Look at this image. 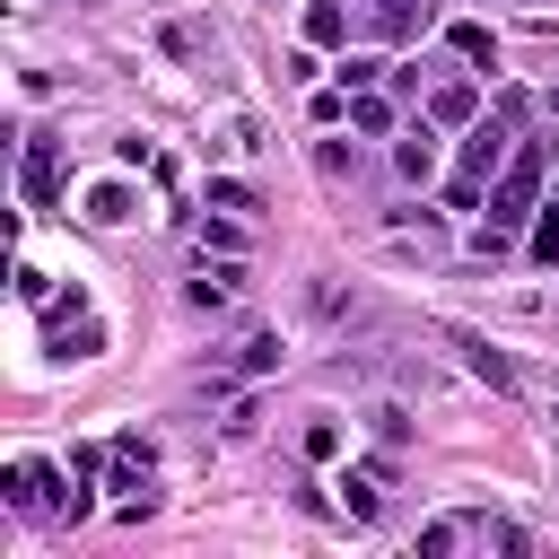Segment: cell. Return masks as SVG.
Masks as SVG:
<instances>
[{
    "label": "cell",
    "instance_id": "16",
    "mask_svg": "<svg viewBox=\"0 0 559 559\" xmlns=\"http://www.w3.org/2000/svg\"><path fill=\"white\" fill-rule=\"evenodd\" d=\"M87 218H96V227H122V218H131V183H96V192H87Z\"/></svg>",
    "mask_w": 559,
    "mask_h": 559
},
{
    "label": "cell",
    "instance_id": "6",
    "mask_svg": "<svg viewBox=\"0 0 559 559\" xmlns=\"http://www.w3.org/2000/svg\"><path fill=\"white\" fill-rule=\"evenodd\" d=\"M454 349H463V367H472L489 393H515V358H507V349H489L480 332H454Z\"/></svg>",
    "mask_w": 559,
    "mask_h": 559
},
{
    "label": "cell",
    "instance_id": "24",
    "mask_svg": "<svg viewBox=\"0 0 559 559\" xmlns=\"http://www.w3.org/2000/svg\"><path fill=\"white\" fill-rule=\"evenodd\" d=\"M349 166H358V157H349V148H341V140H323V148H314V175H332V183H341V175H349Z\"/></svg>",
    "mask_w": 559,
    "mask_h": 559
},
{
    "label": "cell",
    "instance_id": "3",
    "mask_svg": "<svg viewBox=\"0 0 559 559\" xmlns=\"http://www.w3.org/2000/svg\"><path fill=\"white\" fill-rule=\"evenodd\" d=\"M507 157H515V122H507V114H489V122H472V131H463V175L498 183V175H507Z\"/></svg>",
    "mask_w": 559,
    "mask_h": 559
},
{
    "label": "cell",
    "instance_id": "10",
    "mask_svg": "<svg viewBox=\"0 0 559 559\" xmlns=\"http://www.w3.org/2000/svg\"><path fill=\"white\" fill-rule=\"evenodd\" d=\"M306 44H314V52H341V44H349V9H341V0H306Z\"/></svg>",
    "mask_w": 559,
    "mask_h": 559
},
{
    "label": "cell",
    "instance_id": "11",
    "mask_svg": "<svg viewBox=\"0 0 559 559\" xmlns=\"http://www.w3.org/2000/svg\"><path fill=\"white\" fill-rule=\"evenodd\" d=\"M428 114H437V122H480V87H472V79H437V87H428Z\"/></svg>",
    "mask_w": 559,
    "mask_h": 559
},
{
    "label": "cell",
    "instance_id": "5",
    "mask_svg": "<svg viewBox=\"0 0 559 559\" xmlns=\"http://www.w3.org/2000/svg\"><path fill=\"white\" fill-rule=\"evenodd\" d=\"M384 480H393V463H349L332 489H341V507H349L358 524H376V515H384Z\"/></svg>",
    "mask_w": 559,
    "mask_h": 559
},
{
    "label": "cell",
    "instance_id": "1",
    "mask_svg": "<svg viewBox=\"0 0 559 559\" xmlns=\"http://www.w3.org/2000/svg\"><path fill=\"white\" fill-rule=\"evenodd\" d=\"M542 166H550V148L542 140H515V157H507V175L489 183V227H533V210H542Z\"/></svg>",
    "mask_w": 559,
    "mask_h": 559
},
{
    "label": "cell",
    "instance_id": "2",
    "mask_svg": "<svg viewBox=\"0 0 559 559\" xmlns=\"http://www.w3.org/2000/svg\"><path fill=\"white\" fill-rule=\"evenodd\" d=\"M0 498H9L17 515H61V507H70V489H61L52 463H9V472H0Z\"/></svg>",
    "mask_w": 559,
    "mask_h": 559
},
{
    "label": "cell",
    "instance_id": "14",
    "mask_svg": "<svg viewBox=\"0 0 559 559\" xmlns=\"http://www.w3.org/2000/svg\"><path fill=\"white\" fill-rule=\"evenodd\" d=\"M445 44H454V52H463V61H489V70H498V35H489V26H480V17H463V26H454V35H445Z\"/></svg>",
    "mask_w": 559,
    "mask_h": 559
},
{
    "label": "cell",
    "instance_id": "19",
    "mask_svg": "<svg viewBox=\"0 0 559 559\" xmlns=\"http://www.w3.org/2000/svg\"><path fill=\"white\" fill-rule=\"evenodd\" d=\"M480 542H489V550H507V559H524V550H533V542H524V524H507V515H480Z\"/></svg>",
    "mask_w": 559,
    "mask_h": 559
},
{
    "label": "cell",
    "instance_id": "13",
    "mask_svg": "<svg viewBox=\"0 0 559 559\" xmlns=\"http://www.w3.org/2000/svg\"><path fill=\"white\" fill-rule=\"evenodd\" d=\"M472 533H480V515H437V524L419 533V559H445V550H454V542H472Z\"/></svg>",
    "mask_w": 559,
    "mask_h": 559
},
{
    "label": "cell",
    "instance_id": "4",
    "mask_svg": "<svg viewBox=\"0 0 559 559\" xmlns=\"http://www.w3.org/2000/svg\"><path fill=\"white\" fill-rule=\"evenodd\" d=\"M17 192H26V210H52V192H61V140H26Z\"/></svg>",
    "mask_w": 559,
    "mask_h": 559
},
{
    "label": "cell",
    "instance_id": "15",
    "mask_svg": "<svg viewBox=\"0 0 559 559\" xmlns=\"http://www.w3.org/2000/svg\"><path fill=\"white\" fill-rule=\"evenodd\" d=\"M349 131H393V96L358 87V96H349Z\"/></svg>",
    "mask_w": 559,
    "mask_h": 559
},
{
    "label": "cell",
    "instance_id": "20",
    "mask_svg": "<svg viewBox=\"0 0 559 559\" xmlns=\"http://www.w3.org/2000/svg\"><path fill=\"white\" fill-rule=\"evenodd\" d=\"M384 70H393V61H376V52H349V61H341V87H349V96H358V87H376V79H384Z\"/></svg>",
    "mask_w": 559,
    "mask_h": 559
},
{
    "label": "cell",
    "instance_id": "9",
    "mask_svg": "<svg viewBox=\"0 0 559 559\" xmlns=\"http://www.w3.org/2000/svg\"><path fill=\"white\" fill-rule=\"evenodd\" d=\"M393 175H402V183H419V192H428V175H437V140H428V122H419V131H402V140H393Z\"/></svg>",
    "mask_w": 559,
    "mask_h": 559
},
{
    "label": "cell",
    "instance_id": "21",
    "mask_svg": "<svg viewBox=\"0 0 559 559\" xmlns=\"http://www.w3.org/2000/svg\"><path fill=\"white\" fill-rule=\"evenodd\" d=\"M210 210H236V218H253V210H262V192H253V183H210Z\"/></svg>",
    "mask_w": 559,
    "mask_h": 559
},
{
    "label": "cell",
    "instance_id": "12",
    "mask_svg": "<svg viewBox=\"0 0 559 559\" xmlns=\"http://www.w3.org/2000/svg\"><path fill=\"white\" fill-rule=\"evenodd\" d=\"M114 489L148 498V445H140V437H114Z\"/></svg>",
    "mask_w": 559,
    "mask_h": 559
},
{
    "label": "cell",
    "instance_id": "8",
    "mask_svg": "<svg viewBox=\"0 0 559 559\" xmlns=\"http://www.w3.org/2000/svg\"><path fill=\"white\" fill-rule=\"evenodd\" d=\"M367 17H376V35H393V44H411L428 17H437V0H367Z\"/></svg>",
    "mask_w": 559,
    "mask_h": 559
},
{
    "label": "cell",
    "instance_id": "23",
    "mask_svg": "<svg viewBox=\"0 0 559 559\" xmlns=\"http://www.w3.org/2000/svg\"><path fill=\"white\" fill-rule=\"evenodd\" d=\"M480 201H489L480 175H454V183H445V210H480Z\"/></svg>",
    "mask_w": 559,
    "mask_h": 559
},
{
    "label": "cell",
    "instance_id": "18",
    "mask_svg": "<svg viewBox=\"0 0 559 559\" xmlns=\"http://www.w3.org/2000/svg\"><path fill=\"white\" fill-rule=\"evenodd\" d=\"M297 445H306V463H332V454H341V419H306Z\"/></svg>",
    "mask_w": 559,
    "mask_h": 559
},
{
    "label": "cell",
    "instance_id": "25",
    "mask_svg": "<svg viewBox=\"0 0 559 559\" xmlns=\"http://www.w3.org/2000/svg\"><path fill=\"white\" fill-rule=\"evenodd\" d=\"M201 245H210V253H245V227H236V210H227V218H218Z\"/></svg>",
    "mask_w": 559,
    "mask_h": 559
},
{
    "label": "cell",
    "instance_id": "7",
    "mask_svg": "<svg viewBox=\"0 0 559 559\" xmlns=\"http://www.w3.org/2000/svg\"><path fill=\"white\" fill-rule=\"evenodd\" d=\"M236 288H245V271H236V253H218V262H201V280L183 288V306H201V314H210V306H227Z\"/></svg>",
    "mask_w": 559,
    "mask_h": 559
},
{
    "label": "cell",
    "instance_id": "17",
    "mask_svg": "<svg viewBox=\"0 0 559 559\" xmlns=\"http://www.w3.org/2000/svg\"><path fill=\"white\" fill-rule=\"evenodd\" d=\"M524 253H533V262H559V201H550V210H533V236H524Z\"/></svg>",
    "mask_w": 559,
    "mask_h": 559
},
{
    "label": "cell",
    "instance_id": "22",
    "mask_svg": "<svg viewBox=\"0 0 559 559\" xmlns=\"http://www.w3.org/2000/svg\"><path fill=\"white\" fill-rule=\"evenodd\" d=\"M236 367H245V376H271V367H280V332H253V341H245V358H236Z\"/></svg>",
    "mask_w": 559,
    "mask_h": 559
},
{
    "label": "cell",
    "instance_id": "26",
    "mask_svg": "<svg viewBox=\"0 0 559 559\" xmlns=\"http://www.w3.org/2000/svg\"><path fill=\"white\" fill-rule=\"evenodd\" d=\"M550 419H559V393H550Z\"/></svg>",
    "mask_w": 559,
    "mask_h": 559
}]
</instances>
